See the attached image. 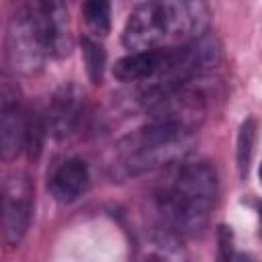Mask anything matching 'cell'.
<instances>
[{
	"mask_svg": "<svg viewBox=\"0 0 262 262\" xmlns=\"http://www.w3.org/2000/svg\"><path fill=\"white\" fill-rule=\"evenodd\" d=\"M207 23L209 10L201 2H143L129 14L123 43L131 53L172 49L201 39Z\"/></svg>",
	"mask_w": 262,
	"mask_h": 262,
	"instance_id": "1",
	"label": "cell"
},
{
	"mask_svg": "<svg viewBox=\"0 0 262 262\" xmlns=\"http://www.w3.org/2000/svg\"><path fill=\"white\" fill-rule=\"evenodd\" d=\"M217 178L209 164L192 162L180 166L158 192L164 219L180 233L199 231L215 203Z\"/></svg>",
	"mask_w": 262,
	"mask_h": 262,
	"instance_id": "2",
	"label": "cell"
},
{
	"mask_svg": "<svg viewBox=\"0 0 262 262\" xmlns=\"http://www.w3.org/2000/svg\"><path fill=\"white\" fill-rule=\"evenodd\" d=\"M192 133L180 131L160 123H147V127L139 129L135 135L127 139L123 145L127 166L145 170L151 166H160L182 154V147L188 143Z\"/></svg>",
	"mask_w": 262,
	"mask_h": 262,
	"instance_id": "3",
	"label": "cell"
},
{
	"mask_svg": "<svg viewBox=\"0 0 262 262\" xmlns=\"http://www.w3.org/2000/svg\"><path fill=\"white\" fill-rule=\"evenodd\" d=\"M8 53L14 66L23 72H33L49 53L47 33L43 27L39 2L18 8L8 29Z\"/></svg>",
	"mask_w": 262,
	"mask_h": 262,
	"instance_id": "4",
	"label": "cell"
},
{
	"mask_svg": "<svg viewBox=\"0 0 262 262\" xmlns=\"http://www.w3.org/2000/svg\"><path fill=\"white\" fill-rule=\"evenodd\" d=\"M2 233L8 246H18L33 209V186L25 174H10L4 182L2 196Z\"/></svg>",
	"mask_w": 262,
	"mask_h": 262,
	"instance_id": "5",
	"label": "cell"
},
{
	"mask_svg": "<svg viewBox=\"0 0 262 262\" xmlns=\"http://www.w3.org/2000/svg\"><path fill=\"white\" fill-rule=\"evenodd\" d=\"M203 115H205V102L201 94L194 90L178 88L156 98V104L151 106L149 123H160L192 133L203 121Z\"/></svg>",
	"mask_w": 262,
	"mask_h": 262,
	"instance_id": "6",
	"label": "cell"
},
{
	"mask_svg": "<svg viewBox=\"0 0 262 262\" xmlns=\"http://www.w3.org/2000/svg\"><path fill=\"white\" fill-rule=\"evenodd\" d=\"M27 135V117L18 108L16 98L8 96V90L2 88V115H0V143H2V158L10 160L18 154L25 145Z\"/></svg>",
	"mask_w": 262,
	"mask_h": 262,
	"instance_id": "7",
	"label": "cell"
},
{
	"mask_svg": "<svg viewBox=\"0 0 262 262\" xmlns=\"http://www.w3.org/2000/svg\"><path fill=\"white\" fill-rule=\"evenodd\" d=\"M88 182H90V176H88L86 164L74 158V160L63 162L53 172L49 180V188L57 201L70 203V201H76L88 188Z\"/></svg>",
	"mask_w": 262,
	"mask_h": 262,
	"instance_id": "8",
	"label": "cell"
},
{
	"mask_svg": "<svg viewBox=\"0 0 262 262\" xmlns=\"http://www.w3.org/2000/svg\"><path fill=\"white\" fill-rule=\"evenodd\" d=\"M160 66V51H137L119 59L113 68L121 82H147Z\"/></svg>",
	"mask_w": 262,
	"mask_h": 262,
	"instance_id": "9",
	"label": "cell"
},
{
	"mask_svg": "<svg viewBox=\"0 0 262 262\" xmlns=\"http://www.w3.org/2000/svg\"><path fill=\"white\" fill-rule=\"evenodd\" d=\"M49 125L55 133H68L76 119V96L72 90H61L53 96V102L49 106Z\"/></svg>",
	"mask_w": 262,
	"mask_h": 262,
	"instance_id": "10",
	"label": "cell"
},
{
	"mask_svg": "<svg viewBox=\"0 0 262 262\" xmlns=\"http://www.w3.org/2000/svg\"><path fill=\"white\" fill-rule=\"evenodd\" d=\"M82 55H84V63H86V72H88L90 80L100 82L104 66H106V53H104L102 45L90 37H82Z\"/></svg>",
	"mask_w": 262,
	"mask_h": 262,
	"instance_id": "11",
	"label": "cell"
},
{
	"mask_svg": "<svg viewBox=\"0 0 262 262\" xmlns=\"http://www.w3.org/2000/svg\"><path fill=\"white\" fill-rule=\"evenodd\" d=\"M82 14L86 25L96 35H106L111 29V4L102 0H92L82 6Z\"/></svg>",
	"mask_w": 262,
	"mask_h": 262,
	"instance_id": "12",
	"label": "cell"
},
{
	"mask_svg": "<svg viewBox=\"0 0 262 262\" xmlns=\"http://www.w3.org/2000/svg\"><path fill=\"white\" fill-rule=\"evenodd\" d=\"M256 127H254V121L248 119L244 125H242V131H239V139H237V164H239V170L242 174L248 170V164H250V158H252V145H254V133Z\"/></svg>",
	"mask_w": 262,
	"mask_h": 262,
	"instance_id": "13",
	"label": "cell"
},
{
	"mask_svg": "<svg viewBox=\"0 0 262 262\" xmlns=\"http://www.w3.org/2000/svg\"><path fill=\"white\" fill-rule=\"evenodd\" d=\"M41 137H43V123L39 121L37 115L27 117V135H25V147L29 149L31 156L37 158L41 149Z\"/></svg>",
	"mask_w": 262,
	"mask_h": 262,
	"instance_id": "14",
	"label": "cell"
},
{
	"mask_svg": "<svg viewBox=\"0 0 262 262\" xmlns=\"http://www.w3.org/2000/svg\"><path fill=\"white\" fill-rule=\"evenodd\" d=\"M258 176H260V182H262V166H260V170H258Z\"/></svg>",
	"mask_w": 262,
	"mask_h": 262,
	"instance_id": "15",
	"label": "cell"
},
{
	"mask_svg": "<svg viewBox=\"0 0 262 262\" xmlns=\"http://www.w3.org/2000/svg\"><path fill=\"white\" fill-rule=\"evenodd\" d=\"M149 262H162V260H149Z\"/></svg>",
	"mask_w": 262,
	"mask_h": 262,
	"instance_id": "16",
	"label": "cell"
}]
</instances>
